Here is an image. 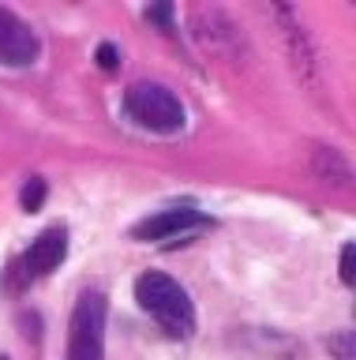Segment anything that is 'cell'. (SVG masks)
<instances>
[{"instance_id":"1","label":"cell","mask_w":356,"mask_h":360,"mask_svg":"<svg viewBox=\"0 0 356 360\" xmlns=\"http://www.w3.org/2000/svg\"><path fill=\"white\" fill-rule=\"evenodd\" d=\"M136 300L169 338H192L195 334V308H192V300H187V292L176 285L169 274L147 270V274L136 281Z\"/></svg>"},{"instance_id":"2","label":"cell","mask_w":356,"mask_h":360,"mask_svg":"<svg viewBox=\"0 0 356 360\" xmlns=\"http://www.w3.org/2000/svg\"><path fill=\"white\" fill-rule=\"evenodd\" d=\"M124 109L128 117L147 128L154 135H176L184 128V105L180 98L173 94L169 86H158V83H136L124 94Z\"/></svg>"},{"instance_id":"3","label":"cell","mask_w":356,"mask_h":360,"mask_svg":"<svg viewBox=\"0 0 356 360\" xmlns=\"http://www.w3.org/2000/svg\"><path fill=\"white\" fill-rule=\"evenodd\" d=\"M68 360H105V297L83 292L72 311Z\"/></svg>"},{"instance_id":"4","label":"cell","mask_w":356,"mask_h":360,"mask_svg":"<svg viewBox=\"0 0 356 360\" xmlns=\"http://www.w3.org/2000/svg\"><path fill=\"white\" fill-rule=\"evenodd\" d=\"M38 53H41L38 34L30 30L27 22L15 15V11L0 8V64L27 68V64L38 60Z\"/></svg>"},{"instance_id":"5","label":"cell","mask_w":356,"mask_h":360,"mask_svg":"<svg viewBox=\"0 0 356 360\" xmlns=\"http://www.w3.org/2000/svg\"><path fill=\"white\" fill-rule=\"evenodd\" d=\"M195 225H203V214L192 202H184V207H169V210H158L150 218H143L131 229V236H139V240H173V236L195 229Z\"/></svg>"},{"instance_id":"6","label":"cell","mask_w":356,"mask_h":360,"mask_svg":"<svg viewBox=\"0 0 356 360\" xmlns=\"http://www.w3.org/2000/svg\"><path fill=\"white\" fill-rule=\"evenodd\" d=\"M68 255V233L64 229H46L30 244V252L23 255V266H27V278H46L49 270H57Z\"/></svg>"},{"instance_id":"7","label":"cell","mask_w":356,"mask_h":360,"mask_svg":"<svg viewBox=\"0 0 356 360\" xmlns=\"http://www.w3.org/2000/svg\"><path fill=\"white\" fill-rule=\"evenodd\" d=\"M327 349L338 360H356V330H341V334H334L330 342H327Z\"/></svg>"},{"instance_id":"8","label":"cell","mask_w":356,"mask_h":360,"mask_svg":"<svg viewBox=\"0 0 356 360\" xmlns=\"http://www.w3.org/2000/svg\"><path fill=\"white\" fill-rule=\"evenodd\" d=\"M341 281L356 289V244H345L341 248Z\"/></svg>"},{"instance_id":"9","label":"cell","mask_w":356,"mask_h":360,"mask_svg":"<svg viewBox=\"0 0 356 360\" xmlns=\"http://www.w3.org/2000/svg\"><path fill=\"white\" fill-rule=\"evenodd\" d=\"M41 199H46V180L34 176V180H30V184L23 188V207H27V210H38Z\"/></svg>"},{"instance_id":"10","label":"cell","mask_w":356,"mask_h":360,"mask_svg":"<svg viewBox=\"0 0 356 360\" xmlns=\"http://www.w3.org/2000/svg\"><path fill=\"white\" fill-rule=\"evenodd\" d=\"M98 60H102V68H117V49L113 45H102V49H98Z\"/></svg>"},{"instance_id":"11","label":"cell","mask_w":356,"mask_h":360,"mask_svg":"<svg viewBox=\"0 0 356 360\" xmlns=\"http://www.w3.org/2000/svg\"><path fill=\"white\" fill-rule=\"evenodd\" d=\"M147 19H158V22H169V8H147Z\"/></svg>"},{"instance_id":"12","label":"cell","mask_w":356,"mask_h":360,"mask_svg":"<svg viewBox=\"0 0 356 360\" xmlns=\"http://www.w3.org/2000/svg\"><path fill=\"white\" fill-rule=\"evenodd\" d=\"M0 360H8V356H0Z\"/></svg>"}]
</instances>
